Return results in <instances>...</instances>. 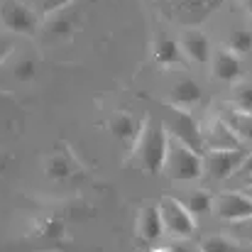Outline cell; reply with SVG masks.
Segmentation results:
<instances>
[{"instance_id": "obj_15", "label": "cell", "mask_w": 252, "mask_h": 252, "mask_svg": "<svg viewBox=\"0 0 252 252\" xmlns=\"http://www.w3.org/2000/svg\"><path fill=\"white\" fill-rule=\"evenodd\" d=\"M228 125L240 135V140H250L252 142V113H243V110H233L228 113Z\"/></svg>"}, {"instance_id": "obj_31", "label": "cell", "mask_w": 252, "mask_h": 252, "mask_svg": "<svg viewBox=\"0 0 252 252\" xmlns=\"http://www.w3.org/2000/svg\"><path fill=\"white\" fill-rule=\"evenodd\" d=\"M245 193H248V196H250V198H252V184H250V186H248V191H245Z\"/></svg>"}, {"instance_id": "obj_32", "label": "cell", "mask_w": 252, "mask_h": 252, "mask_svg": "<svg viewBox=\"0 0 252 252\" xmlns=\"http://www.w3.org/2000/svg\"><path fill=\"white\" fill-rule=\"evenodd\" d=\"M248 181H250V184H252V176H250V179H248Z\"/></svg>"}, {"instance_id": "obj_9", "label": "cell", "mask_w": 252, "mask_h": 252, "mask_svg": "<svg viewBox=\"0 0 252 252\" xmlns=\"http://www.w3.org/2000/svg\"><path fill=\"white\" fill-rule=\"evenodd\" d=\"M164 233V223H162V213L157 203H145L140 216H137V235L147 243L159 240Z\"/></svg>"}, {"instance_id": "obj_3", "label": "cell", "mask_w": 252, "mask_h": 252, "mask_svg": "<svg viewBox=\"0 0 252 252\" xmlns=\"http://www.w3.org/2000/svg\"><path fill=\"white\" fill-rule=\"evenodd\" d=\"M167 130L171 137L181 140L184 145H189L191 150H196L198 155H206V142H203V130L196 123V118L186 110V108H171L167 118Z\"/></svg>"}, {"instance_id": "obj_18", "label": "cell", "mask_w": 252, "mask_h": 252, "mask_svg": "<svg viewBox=\"0 0 252 252\" xmlns=\"http://www.w3.org/2000/svg\"><path fill=\"white\" fill-rule=\"evenodd\" d=\"M233 103L238 110L252 113V84H238L233 88Z\"/></svg>"}, {"instance_id": "obj_12", "label": "cell", "mask_w": 252, "mask_h": 252, "mask_svg": "<svg viewBox=\"0 0 252 252\" xmlns=\"http://www.w3.org/2000/svg\"><path fill=\"white\" fill-rule=\"evenodd\" d=\"M181 49H184V54H186L189 59H193L196 64L211 62V42H208V37L201 34V32H189V34L184 37V42H181Z\"/></svg>"}, {"instance_id": "obj_17", "label": "cell", "mask_w": 252, "mask_h": 252, "mask_svg": "<svg viewBox=\"0 0 252 252\" xmlns=\"http://www.w3.org/2000/svg\"><path fill=\"white\" fill-rule=\"evenodd\" d=\"M201 250L203 252H240L238 245L230 238H225V235H208L201 243Z\"/></svg>"}, {"instance_id": "obj_16", "label": "cell", "mask_w": 252, "mask_h": 252, "mask_svg": "<svg viewBox=\"0 0 252 252\" xmlns=\"http://www.w3.org/2000/svg\"><path fill=\"white\" fill-rule=\"evenodd\" d=\"M184 203H186V208H189L193 216H206V213L213 211V196H211L208 191H193Z\"/></svg>"}, {"instance_id": "obj_30", "label": "cell", "mask_w": 252, "mask_h": 252, "mask_svg": "<svg viewBox=\"0 0 252 252\" xmlns=\"http://www.w3.org/2000/svg\"><path fill=\"white\" fill-rule=\"evenodd\" d=\"M245 7H248V12H252V0H245Z\"/></svg>"}, {"instance_id": "obj_24", "label": "cell", "mask_w": 252, "mask_h": 252, "mask_svg": "<svg viewBox=\"0 0 252 252\" xmlns=\"http://www.w3.org/2000/svg\"><path fill=\"white\" fill-rule=\"evenodd\" d=\"M216 2H218V0H186V5H189L191 10H196V12L201 10V15H206V10H211Z\"/></svg>"}, {"instance_id": "obj_11", "label": "cell", "mask_w": 252, "mask_h": 252, "mask_svg": "<svg viewBox=\"0 0 252 252\" xmlns=\"http://www.w3.org/2000/svg\"><path fill=\"white\" fill-rule=\"evenodd\" d=\"M203 91L193 79H181L171 86V105L176 108H191L201 100Z\"/></svg>"}, {"instance_id": "obj_28", "label": "cell", "mask_w": 252, "mask_h": 252, "mask_svg": "<svg viewBox=\"0 0 252 252\" xmlns=\"http://www.w3.org/2000/svg\"><path fill=\"white\" fill-rule=\"evenodd\" d=\"M10 52H12V44H10V42H2V39H0V62H2V59H5V57H7Z\"/></svg>"}, {"instance_id": "obj_22", "label": "cell", "mask_w": 252, "mask_h": 252, "mask_svg": "<svg viewBox=\"0 0 252 252\" xmlns=\"http://www.w3.org/2000/svg\"><path fill=\"white\" fill-rule=\"evenodd\" d=\"M34 62H20L17 66H15V79H20V81H30L32 76H34Z\"/></svg>"}, {"instance_id": "obj_29", "label": "cell", "mask_w": 252, "mask_h": 252, "mask_svg": "<svg viewBox=\"0 0 252 252\" xmlns=\"http://www.w3.org/2000/svg\"><path fill=\"white\" fill-rule=\"evenodd\" d=\"M152 252H171V248H155Z\"/></svg>"}, {"instance_id": "obj_19", "label": "cell", "mask_w": 252, "mask_h": 252, "mask_svg": "<svg viewBox=\"0 0 252 252\" xmlns=\"http://www.w3.org/2000/svg\"><path fill=\"white\" fill-rule=\"evenodd\" d=\"M230 52H235V54H248V52H252V34L248 30H235L230 34Z\"/></svg>"}, {"instance_id": "obj_27", "label": "cell", "mask_w": 252, "mask_h": 252, "mask_svg": "<svg viewBox=\"0 0 252 252\" xmlns=\"http://www.w3.org/2000/svg\"><path fill=\"white\" fill-rule=\"evenodd\" d=\"M66 2H69V0H47V5H44V7H47V10H62Z\"/></svg>"}, {"instance_id": "obj_25", "label": "cell", "mask_w": 252, "mask_h": 252, "mask_svg": "<svg viewBox=\"0 0 252 252\" xmlns=\"http://www.w3.org/2000/svg\"><path fill=\"white\" fill-rule=\"evenodd\" d=\"M238 174L245 176V179H250L252 176V152L245 155V159H243V164H240V169H238Z\"/></svg>"}, {"instance_id": "obj_14", "label": "cell", "mask_w": 252, "mask_h": 252, "mask_svg": "<svg viewBox=\"0 0 252 252\" xmlns=\"http://www.w3.org/2000/svg\"><path fill=\"white\" fill-rule=\"evenodd\" d=\"M181 54H184V49L174 39H159L155 44V59L159 66H176L181 62Z\"/></svg>"}, {"instance_id": "obj_10", "label": "cell", "mask_w": 252, "mask_h": 252, "mask_svg": "<svg viewBox=\"0 0 252 252\" xmlns=\"http://www.w3.org/2000/svg\"><path fill=\"white\" fill-rule=\"evenodd\" d=\"M211 71H213V79L223 84H235L243 76V62L235 52H218L211 62Z\"/></svg>"}, {"instance_id": "obj_7", "label": "cell", "mask_w": 252, "mask_h": 252, "mask_svg": "<svg viewBox=\"0 0 252 252\" xmlns=\"http://www.w3.org/2000/svg\"><path fill=\"white\" fill-rule=\"evenodd\" d=\"M213 208H216V216H218L220 220L238 223V220L252 216V198L248 193L228 191V193H220V196L216 198Z\"/></svg>"}, {"instance_id": "obj_23", "label": "cell", "mask_w": 252, "mask_h": 252, "mask_svg": "<svg viewBox=\"0 0 252 252\" xmlns=\"http://www.w3.org/2000/svg\"><path fill=\"white\" fill-rule=\"evenodd\" d=\"M49 30H52L54 34H69V32H71V22L64 20V17H59V20H54V22L49 25Z\"/></svg>"}, {"instance_id": "obj_26", "label": "cell", "mask_w": 252, "mask_h": 252, "mask_svg": "<svg viewBox=\"0 0 252 252\" xmlns=\"http://www.w3.org/2000/svg\"><path fill=\"white\" fill-rule=\"evenodd\" d=\"M171 252H203V250H201V245L193 248V245H184V243H179V245H171Z\"/></svg>"}, {"instance_id": "obj_21", "label": "cell", "mask_w": 252, "mask_h": 252, "mask_svg": "<svg viewBox=\"0 0 252 252\" xmlns=\"http://www.w3.org/2000/svg\"><path fill=\"white\" fill-rule=\"evenodd\" d=\"M66 174H69V164L64 162V157H54V159H49V176L62 179V176H66Z\"/></svg>"}, {"instance_id": "obj_4", "label": "cell", "mask_w": 252, "mask_h": 252, "mask_svg": "<svg viewBox=\"0 0 252 252\" xmlns=\"http://www.w3.org/2000/svg\"><path fill=\"white\" fill-rule=\"evenodd\" d=\"M157 206H159L162 223H164L167 233H171L174 238H181V240L193 235L196 223H193V213L186 208V203H181V201H176L171 196H164Z\"/></svg>"}, {"instance_id": "obj_8", "label": "cell", "mask_w": 252, "mask_h": 252, "mask_svg": "<svg viewBox=\"0 0 252 252\" xmlns=\"http://www.w3.org/2000/svg\"><path fill=\"white\" fill-rule=\"evenodd\" d=\"M203 142H206V152L208 150H240L243 140L240 135L228 125V120H211V125L203 132Z\"/></svg>"}, {"instance_id": "obj_13", "label": "cell", "mask_w": 252, "mask_h": 252, "mask_svg": "<svg viewBox=\"0 0 252 252\" xmlns=\"http://www.w3.org/2000/svg\"><path fill=\"white\" fill-rule=\"evenodd\" d=\"M108 127H110V132H113L118 140H123V142L137 140V137H140V130H142V125H140L130 113H115V115L110 118Z\"/></svg>"}, {"instance_id": "obj_6", "label": "cell", "mask_w": 252, "mask_h": 252, "mask_svg": "<svg viewBox=\"0 0 252 252\" xmlns=\"http://www.w3.org/2000/svg\"><path fill=\"white\" fill-rule=\"evenodd\" d=\"M0 20L10 32H17V34H34L39 27V17L27 5L15 2V0L0 5Z\"/></svg>"}, {"instance_id": "obj_1", "label": "cell", "mask_w": 252, "mask_h": 252, "mask_svg": "<svg viewBox=\"0 0 252 252\" xmlns=\"http://www.w3.org/2000/svg\"><path fill=\"white\" fill-rule=\"evenodd\" d=\"M169 140H171V135H169L167 125H157L152 120L142 123V130H140V137H137V155H140L142 167L150 174H159L164 169Z\"/></svg>"}, {"instance_id": "obj_5", "label": "cell", "mask_w": 252, "mask_h": 252, "mask_svg": "<svg viewBox=\"0 0 252 252\" xmlns=\"http://www.w3.org/2000/svg\"><path fill=\"white\" fill-rule=\"evenodd\" d=\"M245 155H248V152H245L243 147H240V150H208V152L203 155L206 174H208L211 179L223 181V179L238 174V169L243 164Z\"/></svg>"}, {"instance_id": "obj_20", "label": "cell", "mask_w": 252, "mask_h": 252, "mask_svg": "<svg viewBox=\"0 0 252 252\" xmlns=\"http://www.w3.org/2000/svg\"><path fill=\"white\" fill-rule=\"evenodd\" d=\"M233 230H235V235H238L240 240H248V243H252V216H250V218L238 220V223H233Z\"/></svg>"}, {"instance_id": "obj_2", "label": "cell", "mask_w": 252, "mask_h": 252, "mask_svg": "<svg viewBox=\"0 0 252 252\" xmlns=\"http://www.w3.org/2000/svg\"><path fill=\"white\" fill-rule=\"evenodd\" d=\"M164 171H167L169 179H174V181H193V179H201V174L206 171V167H203V155H198L196 150H191V147L184 145L181 140L171 137V140H169Z\"/></svg>"}]
</instances>
